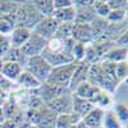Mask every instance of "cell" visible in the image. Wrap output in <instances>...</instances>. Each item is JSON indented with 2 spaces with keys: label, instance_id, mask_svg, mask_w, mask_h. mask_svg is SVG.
Returning a JSON list of instances; mask_svg holds the SVG:
<instances>
[{
  "label": "cell",
  "instance_id": "cell-1",
  "mask_svg": "<svg viewBox=\"0 0 128 128\" xmlns=\"http://www.w3.org/2000/svg\"><path fill=\"white\" fill-rule=\"evenodd\" d=\"M42 19L41 14L34 5V2H24L23 4H18L16 10V27L26 28L32 31Z\"/></svg>",
  "mask_w": 128,
  "mask_h": 128
},
{
  "label": "cell",
  "instance_id": "cell-2",
  "mask_svg": "<svg viewBox=\"0 0 128 128\" xmlns=\"http://www.w3.org/2000/svg\"><path fill=\"white\" fill-rule=\"evenodd\" d=\"M56 116L58 115L54 112L46 108V105L38 109H30L27 113L28 123L36 128H55Z\"/></svg>",
  "mask_w": 128,
  "mask_h": 128
},
{
  "label": "cell",
  "instance_id": "cell-3",
  "mask_svg": "<svg viewBox=\"0 0 128 128\" xmlns=\"http://www.w3.org/2000/svg\"><path fill=\"white\" fill-rule=\"evenodd\" d=\"M77 64L78 62H72L69 64H64V66L51 68V72L46 80V83L56 86V87H62V88H68L72 74L74 69H76Z\"/></svg>",
  "mask_w": 128,
  "mask_h": 128
},
{
  "label": "cell",
  "instance_id": "cell-4",
  "mask_svg": "<svg viewBox=\"0 0 128 128\" xmlns=\"http://www.w3.org/2000/svg\"><path fill=\"white\" fill-rule=\"evenodd\" d=\"M24 70L31 73L40 83H45L49 74L51 72V67L48 64V62L41 55L28 58L24 66Z\"/></svg>",
  "mask_w": 128,
  "mask_h": 128
},
{
  "label": "cell",
  "instance_id": "cell-5",
  "mask_svg": "<svg viewBox=\"0 0 128 128\" xmlns=\"http://www.w3.org/2000/svg\"><path fill=\"white\" fill-rule=\"evenodd\" d=\"M46 44H48V41L45 38H42L41 36L31 32L30 38L26 41V44L23 46L19 48V50L28 59V58H34V56L41 55V52L46 48Z\"/></svg>",
  "mask_w": 128,
  "mask_h": 128
},
{
  "label": "cell",
  "instance_id": "cell-6",
  "mask_svg": "<svg viewBox=\"0 0 128 128\" xmlns=\"http://www.w3.org/2000/svg\"><path fill=\"white\" fill-rule=\"evenodd\" d=\"M45 105L46 108H49L51 112H54L56 115L70 114L72 113V92H66L60 96H56L55 99L50 100Z\"/></svg>",
  "mask_w": 128,
  "mask_h": 128
},
{
  "label": "cell",
  "instance_id": "cell-7",
  "mask_svg": "<svg viewBox=\"0 0 128 128\" xmlns=\"http://www.w3.org/2000/svg\"><path fill=\"white\" fill-rule=\"evenodd\" d=\"M58 26H59V22L55 20L52 17H48V18H42L40 20V23L32 30L31 32L41 36L42 38H45L46 41L54 37L55 32L58 30Z\"/></svg>",
  "mask_w": 128,
  "mask_h": 128
},
{
  "label": "cell",
  "instance_id": "cell-8",
  "mask_svg": "<svg viewBox=\"0 0 128 128\" xmlns=\"http://www.w3.org/2000/svg\"><path fill=\"white\" fill-rule=\"evenodd\" d=\"M88 68H90V64H87L86 62H78L76 69H74L73 74H72V78H70V82H69V86H68V90L70 92H74L80 84L87 82V76H88Z\"/></svg>",
  "mask_w": 128,
  "mask_h": 128
},
{
  "label": "cell",
  "instance_id": "cell-9",
  "mask_svg": "<svg viewBox=\"0 0 128 128\" xmlns=\"http://www.w3.org/2000/svg\"><path fill=\"white\" fill-rule=\"evenodd\" d=\"M72 38L77 42L87 46L92 44V34H91V27L90 24H80V23H73L72 30Z\"/></svg>",
  "mask_w": 128,
  "mask_h": 128
},
{
  "label": "cell",
  "instance_id": "cell-10",
  "mask_svg": "<svg viewBox=\"0 0 128 128\" xmlns=\"http://www.w3.org/2000/svg\"><path fill=\"white\" fill-rule=\"evenodd\" d=\"M41 56L48 62V64L51 68L76 62L73 59V56H70V55H67V54H64V52H51V51H48L46 49H44V51L41 52Z\"/></svg>",
  "mask_w": 128,
  "mask_h": 128
},
{
  "label": "cell",
  "instance_id": "cell-11",
  "mask_svg": "<svg viewBox=\"0 0 128 128\" xmlns=\"http://www.w3.org/2000/svg\"><path fill=\"white\" fill-rule=\"evenodd\" d=\"M94 108H95V105L91 101L81 99L76 94L72 92V112L73 113H76L77 115L81 116V118H83V116L87 115Z\"/></svg>",
  "mask_w": 128,
  "mask_h": 128
},
{
  "label": "cell",
  "instance_id": "cell-12",
  "mask_svg": "<svg viewBox=\"0 0 128 128\" xmlns=\"http://www.w3.org/2000/svg\"><path fill=\"white\" fill-rule=\"evenodd\" d=\"M104 113H105V110L95 106L87 115H84L82 118V122L84 123V126L87 128H101L102 127V119H104Z\"/></svg>",
  "mask_w": 128,
  "mask_h": 128
},
{
  "label": "cell",
  "instance_id": "cell-13",
  "mask_svg": "<svg viewBox=\"0 0 128 128\" xmlns=\"http://www.w3.org/2000/svg\"><path fill=\"white\" fill-rule=\"evenodd\" d=\"M100 91H101V90H100L99 87L94 86V84H91V83H88V82H84V83L80 84V86L74 90L73 94H76L78 98H81V99L88 100V101L92 102V101L95 100L96 96L99 95Z\"/></svg>",
  "mask_w": 128,
  "mask_h": 128
},
{
  "label": "cell",
  "instance_id": "cell-14",
  "mask_svg": "<svg viewBox=\"0 0 128 128\" xmlns=\"http://www.w3.org/2000/svg\"><path fill=\"white\" fill-rule=\"evenodd\" d=\"M76 9V18H74V23H80V24H90L92 20L96 18L95 10L92 5L88 6H80V8H74Z\"/></svg>",
  "mask_w": 128,
  "mask_h": 128
},
{
  "label": "cell",
  "instance_id": "cell-15",
  "mask_svg": "<svg viewBox=\"0 0 128 128\" xmlns=\"http://www.w3.org/2000/svg\"><path fill=\"white\" fill-rule=\"evenodd\" d=\"M31 36V31L26 30V28H19V27H16L10 35V46L12 48H17L19 49L20 46H23L26 44V41L30 38Z\"/></svg>",
  "mask_w": 128,
  "mask_h": 128
},
{
  "label": "cell",
  "instance_id": "cell-16",
  "mask_svg": "<svg viewBox=\"0 0 128 128\" xmlns=\"http://www.w3.org/2000/svg\"><path fill=\"white\" fill-rule=\"evenodd\" d=\"M109 23H108V20L104 19V18H99V17H96L92 22L90 23V27H91V34H92V42L95 41H99L102 35L105 34V31L106 28H108Z\"/></svg>",
  "mask_w": 128,
  "mask_h": 128
},
{
  "label": "cell",
  "instance_id": "cell-17",
  "mask_svg": "<svg viewBox=\"0 0 128 128\" xmlns=\"http://www.w3.org/2000/svg\"><path fill=\"white\" fill-rule=\"evenodd\" d=\"M101 62L109 63H122L127 62V48H113L102 56Z\"/></svg>",
  "mask_w": 128,
  "mask_h": 128
},
{
  "label": "cell",
  "instance_id": "cell-18",
  "mask_svg": "<svg viewBox=\"0 0 128 128\" xmlns=\"http://www.w3.org/2000/svg\"><path fill=\"white\" fill-rule=\"evenodd\" d=\"M18 83V86L23 87V88H27V90H37L42 83H40L31 73L26 72V70H22V73L19 74V77L17 78L16 81Z\"/></svg>",
  "mask_w": 128,
  "mask_h": 128
},
{
  "label": "cell",
  "instance_id": "cell-19",
  "mask_svg": "<svg viewBox=\"0 0 128 128\" xmlns=\"http://www.w3.org/2000/svg\"><path fill=\"white\" fill-rule=\"evenodd\" d=\"M52 18L58 20L59 23H74V18H76V9L74 6L64 8L59 10H54L52 13Z\"/></svg>",
  "mask_w": 128,
  "mask_h": 128
},
{
  "label": "cell",
  "instance_id": "cell-20",
  "mask_svg": "<svg viewBox=\"0 0 128 128\" xmlns=\"http://www.w3.org/2000/svg\"><path fill=\"white\" fill-rule=\"evenodd\" d=\"M22 70H23V68L20 67L18 63L5 62V63L3 64V69H2V72H0V73H2L6 80L14 82V81H17V78L19 77V74L22 73Z\"/></svg>",
  "mask_w": 128,
  "mask_h": 128
},
{
  "label": "cell",
  "instance_id": "cell-21",
  "mask_svg": "<svg viewBox=\"0 0 128 128\" xmlns=\"http://www.w3.org/2000/svg\"><path fill=\"white\" fill-rule=\"evenodd\" d=\"M81 120H82L81 116L73 112L70 114H60L56 116L55 128H72L74 124H77Z\"/></svg>",
  "mask_w": 128,
  "mask_h": 128
},
{
  "label": "cell",
  "instance_id": "cell-22",
  "mask_svg": "<svg viewBox=\"0 0 128 128\" xmlns=\"http://www.w3.org/2000/svg\"><path fill=\"white\" fill-rule=\"evenodd\" d=\"M14 28H16V14L0 17V35L2 36L5 37L10 36Z\"/></svg>",
  "mask_w": 128,
  "mask_h": 128
},
{
  "label": "cell",
  "instance_id": "cell-23",
  "mask_svg": "<svg viewBox=\"0 0 128 128\" xmlns=\"http://www.w3.org/2000/svg\"><path fill=\"white\" fill-rule=\"evenodd\" d=\"M3 59V62L5 63V62H10V63H18L22 68H24V66H26V62H27V58L20 52V50L19 49H17V48H12L10 46V49L6 51V54L2 58Z\"/></svg>",
  "mask_w": 128,
  "mask_h": 128
},
{
  "label": "cell",
  "instance_id": "cell-24",
  "mask_svg": "<svg viewBox=\"0 0 128 128\" xmlns=\"http://www.w3.org/2000/svg\"><path fill=\"white\" fill-rule=\"evenodd\" d=\"M34 5L42 18L52 17V13H54L52 0H36V2H34Z\"/></svg>",
  "mask_w": 128,
  "mask_h": 128
},
{
  "label": "cell",
  "instance_id": "cell-25",
  "mask_svg": "<svg viewBox=\"0 0 128 128\" xmlns=\"http://www.w3.org/2000/svg\"><path fill=\"white\" fill-rule=\"evenodd\" d=\"M94 105H98V108L105 110V109H108L110 105L114 104V100H113V95L109 94V92H106V91H100L99 95L95 98V100L92 101Z\"/></svg>",
  "mask_w": 128,
  "mask_h": 128
},
{
  "label": "cell",
  "instance_id": "cell-26",
  "mask_svg": "<svg viewBox=\"0 0 128 128\" xmlns=\"http://www.w3.org/2000/svg\"><path fill=\"white\" fill-rule=\"evenodd\" d=\"M114 109H112L115 114V116L118 118L119 123L122 124L123 128H127L128 123V109H127V104L123 102H114Z\"/></svg>",
  "mask_w": 128,
  "mask_h": 128
},
{
  "label": "cell",
  "instance_id": "cell-27",
  "mask_svg": "<svg viewBox=\"0 0 128 128\" xmlns=\"http://www.w3.org/2000/svg\"><path fill=\"white\" fill-rule=\"evenodd\" d=\"M101 128H123L119 123L118 118L115 116L113 110H105L104 113V119H102V127Z\"/></svg>",
  "mask_w": 128,
  "mask_h": 128
},
{
  "label": "cell",
  "instance_id": "cell-28",
  "mask_svg": "<svg viewBox=\"0 0 128 128\" xmlns=\"http://www.w3.org/2000/svg\"><path fill=\"white\" fill-rule=\"evenodd\" d=\"M72 30H73V23H59L54 37L60 40L72 38Z\"/></svg>",
  "mask_w": 128,
  "mask_h": 128
},
{
  "label": "cell",
  "instance_id": "cell-29",
  "mask_svg": "<svg viewBox=\"0 0 128 128\" xmlns=\"http://www.w3.org/2000/svg\"><path fill=\"white\" fill-rule=\"evenodd\" d=\"M92 8L95 10V14L96 17L99 18H106L108 14L110 13V8L108 6L106 2H102V0H94V4H92Z\"/></svg>",
  "mask_w": 128,
  "mask_h": 128
},
{
  "label": "cell",
  "instance_id": "cell-30",
  "mask_svg": "<svg viewBox=\"0 0 128 128\" xmlns=\"http://www.w3.org/2000/svg\"><path fill=\"white\" fill-rule=\"evenodd\" d=\"M108 23H122L127 20V10H110L108 17L105 18Z\"/></svg>",
  "mask_w": 128,
  "mask_h": 128
},
{
  "label": "cell",
  "instance_id": "cell-31",
  "mask_svg": "<svg viewBox=\"0 0 128 128\" xmlns=\"http://www.w3.org/2000/svg\"><path fill=\"white\" fill-rule=\"evenodd\" d=\"M45 49L48 51H51V52H64V40L52 37V38L48 40V44H46Z\"/></svg>",
  "mask_w": 128,
  "mask_h": 128
},
{
  "label": "cell",
  "instance_id": "cell-32",
  "mask_svg": "<svg viewBox=\"0 0 128 128\" xmlns=\"http://www.w3.org/2000/svg\"><path fill=\"white\" fill-rule=\"evenodd\" d=\"M17 8H18L17 2H0V17L16 14Z\"/></svg>",
  "mask_w": 128,
  "mask_h": 128
},
{
  "label": "cell",
  "instance_id": "cell-33",
  "mask_svg": "<svg viewBox=\"0 0 128 128\" xmlns=\"http://www.w3.org/2000/svg\"><path fill=\"white\" fill-rule=\"evenodd\" d=\"M127 72H128L127 62L115 63V77H116L119 83L123 82V81H127Z\"/></svg>",
  "mask_w": 128,
  "mask_h": 128
},
{
  "label": "cell",
  "instance_id": "cell-34",
  "mask_svg": "<svg viewBox=\"0 0 128 128\" xmlns=\"http://www.w3.org/2000/svg\"><path fill=\"white\" fill-rule=\"evenodd\" d=\"M3 109V113H4V116L5 119H13L16 114H17V108H16V104L12 102V101H5L2 106Z\"/></svg>",
  "mask_w": 128,
  "mask_h": 128
},
{
  "label": "cell",
  "instance_id": "cell-35",
  "mask_svg": "<svg viewBox=\"0 0 128 128\" xmlns=\"http://www.w3.org/2000/svg\"><path fill=\"white\" fill-rule=\"evenodd\" d=\"M106 4L110 10H127V0H108Z\"/></svg>",
  "mask_w": 128,
  "mask_h": 128
},
{
  "label": "cell",
  "instance_id": "cell-36",
  "mask_svg": "<svg viewBox=\"0 0 128 128\" xmlns=\"http://www.w3.org/2000/svg\"><path fill=\"white\" fill-rule=\"evenodd\" d=\"M84 50H86V46L76 42V45H74V48H73V51H72V55H73L74 60L81 62L83 59V56H84Z\"/></svg>",
  "mask_w": 128,
  "mask_h": 128
},
{
  "label": "cell",
  "instance_id": "cell-37",
  "mask_svg": "<svg viewBox=\"0 0 128 128\" xmlns=\"http://www.w3.org/2000/svg\"><path fill=\"white\" fill-rule=\"evenodd\" d=\"M10 49V41H9V37H5V36H2L0 35V59H2L6 51Z\"/></svg>",
  "mask_w": 128,
  "mask_h": 128
},
{
  "label": "cell",
  "instance_id": "cell-38",
  "mask_svg": "<svg viewBox=\"0 0 128 128\" xmlns=\"http://www.w3.org/2000/svg\"><path fill=\"white\" fill-rule=\"evenodd\" d=\"M72 5H73L72 0H52V6H54V10L69 8Z\"/></svg>",
  "mask_w": 128,
  "mask_h": 128
},
{
  "label": "cell",
  "instance_id": "cell-39",
  "mask_svg": "<svg viewBox=\"0 0 128 128\" xmlns=\"http://www.w3.org/2000/svg\"><path fill=\"white\" fill-rule=\"evenodd\" d=\"M12 88H13V82L6 80L3 74L0 73V90H3L5 92V91H9V90H12Z\"/></svg>",
  "mask_w": 128,
  "mask_h": 128
},
{
  "label": "cell",
  "instance_id": "cell-40",
  "mask_svg": "<svg viewBox=\"0 0 128 128\" xmlns=\"http://www.w3.org/2000/svg\"><path fill=\"white\" fill-rule=\"evenodd\" d=\"M127 42H128V34L126 31L114 41V45H115V48H127Z\"/></svg>",
  "mask_w": 128,
  "mask_h": 128
},
{
  "label": "cell",
  "instance_id": "cell-41",
  "mask_svg": "<svg viewBox=\"0 0 128 128\" xmlns=\"http://www.w3.org/2000/svg\"><path fill=\"white\" fill-rule=\"evenodd\" d=\"M5 100H6V95H5V92H4L3 90H0V108L3 106V104L5 102Z\"/></svg>",
  "mask_w": 128,
  "mask_h": 128
},
{
  "label": "cell",
  "instance_id": "cell-42",
  "mask_svg": "<svg viewBox=\"0 0 128 128\" xmlns=\"http://www.w3.org/2000/svg\"><path fill=\"white\" fill-rule=\"evenodd\" d=\"M72 128H87V127L84 126V123H83V122L81 120V122H78L77 124H74V126H73Z\"/></svg>",
  "mask_w": 128,
  "mask_h": 128
},
{
  "label": "cell",
  "instance_id": "cell-43",
  "mask_svg": "<svg viewBox=\"0 0 128 128\" xmlns=\"http://www.w3.org/2000/svg\"><path fill=\"white\" fill-rule=\"evenodd\" d=\"M6 119H5V116H4V113H3V109L0 108V124H3L4 122H5Z\"/></svg>",
  "mask_w": 128,
  "mask_h": 128
},
{
  "label": "cell",
  "instance_id": "cell-44",
  "mask_svg": "<svg viewBox=\"0 0 128 128\" xmlns=\"http://www.w3.org/2000/svg\"><path fill=\"white\" fill-rule=\"evenodd\" d=\"M3 64H4L3 59H0V72H2V69H3Z\"/></svg>",
  "mask_w": 128,
  "mask_h": 128
},
{
  "label": "cell",
  "instance_id": "cell-45",
  "mask_svg": "<svg viewBox=\"0 0 128 128\" xmlns=\"http://www.w3.org/2000/svg\"><path fill=\"white\" fill-rule=\"evenodd\" d=\"M27 128H36V127H35V126H28Z\"/></svg>",
  "mask_w": 128,
  "mask_h": 128
}]
</instances>
